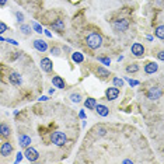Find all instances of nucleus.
<instances>
[{
  "mask_svg": "<svg viewBox=\"0 0 164 164\" xmlns=\"http://www.w3.org/2000/svg\"><path fill=\"white\" fill-rule=\"evenodd\" d=\"M86 44H87V46L90 49H98L102 45V37L100 34H97V32H93V34H90L87 37Z\"/></svg>",
  "mask_w": 164,
  "mask_h": 164,
  "instance_id": "obj_2",
  "label": "nucleus"
},
{
  "mask_svg": "<svg viewBox=\"0 0 164 164\" xmlns=\"http://www.w3.org/2000/svg\"><path fill=\"white\" fill-rule=\"evenodd\" d=\"M94 110L98 112V115H101V116H107L108 114H110V111H108V108L105 107V105H101V104H98V105H96V108Z\"/></svg>",
  "mask_w": 164,
  "mask_h": 164,
  "instance_id": "obj_16",
  "label": "nucleus"
},
{
  "mask_svg": "<svg viewBox=\"0 0 164 164\" xmlns=\"http://www.w3.org/2000/svg\"><path fill=\"white\" fill-rule=\"evenodd\" d=\"M10 135H12V128H10L9 124H6V122H2L0 124V138H10Z\"/></svg>",
  "mask_w": 164,
  "mask_h": 164,
  "instance_id": "obj_6",
  "label": "nucleus"
},
{
  "mask_svg": "<svg viewBox=\"0 0 164 164\" xmlns=\"http://www.w3.org/2000/svg\"><path fill=\"white\" fill-rule=\"evenodd\" d=\"M21 158H23V156H21V153H18V156H17V161H21Z\"/></svg>",
  "mask_w": 164,
  "mask_h": 164,
  "instance_id": "obj_35",
  "label": "nucleus"
},
{
  "mask_svg": "<svg viewBox=\"0 0 164 164\" xmlns=\"http://www.w3.org/2000/svg\"><path fill=\"white\" fill-rule=\"evenodd\" d=\"M70 100L73 102H80V101H82V96H80V94L73 93V94H70Z\"/></svg>",
  "mask_w": 164,
  "mask_h": 164,
  "instance_id": "obj_24",
  "label": "nucleus"
},
{
  "mask_svg": "<svg viewBox=\"0 0 164 164\" xmlns=\"http://www.w3.org/2000/svg\"><path fill=\"white\" fill-rule=\"evenodd\" d=\"M139 70V65L138 63H130V65L126 66V72L128 73H136Z\"/></svg>",
  "mask_w": 164,
  "mask_h": 164,
  "instance_id": "obj_20",
  "label": "nucleus"
},
{
  "mask_svg": "<svg viewBox=\"0 0 164 164\" xmlns=\"http://www.w3.org/2000/svg\"><path fill=\"white\" fill-rule=\"evenodd\" d=\"M13 153V144L10 142H3V143L0 144V154L3 156V157H7Z\"/></svg>",
  "mask_w": 164,
  "mask_h": 164,
  "instance_id": "obj_4",
  "label": "nucleus"
},
{
  "mask_svg": "<svg viewBox=\"0 0 164 164\" xmlns=\"http://www.w3.org/2000/svg\"><path fill=\"white\" fill-rule=\"evenodd\" d=\"M147 97H149L150 100H158L161 97V90L158 87H152L147 91Z\"/></svg>",
  "mask_w": 164,
  "mask_h": 164,
  "instance_id": "obj_11",
  "label": "nucleus"
},
{
  "mask_svg": "<svg viewBox=\"0 0 164 164\" xmlns=\"http://www.w3.org/2000/svg\"><path fill=\"white\" fill-rule=\"evenodd\" d=\"M0 41H6V40H4V38H2V37H0Z\"/></svg>",
  "mask_w": 164,
  "mask_h": 164,
  "instance_id": "obj_37",
  "label": "nucleus"
},
{
  "mask_svg": "<svg viewBox=\"0 0 164 164\" xmlns=\"http://www.w3.org/2000/svg\"><path fill=\"white\" fill-rule=\"evenodd\" d=\"M98 60H100V62H102L104 65H110V63H111V60L108 59V58H98Z\"/></svg>",
  "mask_w": 164,
  "mask_h": 164,
  "instance_id": "obj_30",
  "label": "nucleus"
},
{
  "mask_svg": "<svg viewBox=\"0 0 164 164\" xmlns=\"http://www.w3.org/2000/svg\"><path fill=\"white\" fill-rule=\"evenodd\" d=\"M129 84L130 86H138L139 82H136V80H129Z\"/></svg>",
  "mask_w": 164,
  "mask_h": 164,
  "instance_id": "obj_32",
  "label": "nucleus"
},
{
  "mask_svg": "<svg viewBox=\"0 0 164 164\" xmlns=\"http://www.w3.org/2000/svg\"><path fill=\"white\" fill-rule=\"evenodd\" d=\"M32 27H34V30H35V32H38V34H42V27L40 26V24H37V23H32Z\"/></svg>",
  "mask_w": 164,
  "mask_h": 164,
  "instance_id": "obj_26",
  "label": "nucleus"
},
{
  "mask_svg": "<svg viewBox=\"0 0 164 164\" xmlns=\"http://www.w3.org/2000/svg\"><path fill=\"white\" fill-rule=\"evenodd\" d=\"M51 143L56 147H63L68 143V135L62 130H55L51 133Z\"/></svg>",
  "mask_w": 164,
  "mask_h": 164,
  "instance_id": "obj_1",
  "label": "nucleus"
},
{
  "mask_svg": "<svg viewBox=\"0 0 164 164\" xmlns=\"http://www.w3.org/2000/svg\"><path fill=\"white\" fill-rule=\"evenodd\" d=\"M16 17H17V21H18V23H23V21H24V14H23V13L18 12L17 14H16Z\"/></svg>",
  "mask_w": 164,
  "mask_h": 164,
  "instance_id": "obj_29",
  "label": "nucleus"
},
{
  "mask_svg": "<svg viewBox=\"0 0 164 164\" xmlns=\"http://www.w3.org/2000/svg\"><path fill=\"white\" fill-rule=\"evenodd\" d=\"M26 157H27V160H30V161H37L38 158H40V153L37 152V150L34 149V147H26Z\"/></svg>",
  "mask_w": 164,
  "mask_h": 164,
  "instance_id": "obj_3",
  "label": "nucleus"
},
{
  "mask_svg": "<svg viewBox=\"0 0 164 164\" xmlns=\"http://www.w3.org/2000/svg\"><path fill=\"white\" fill-rule=\"evenodd\" d=\"M52 28L59 31V32H62V30L65 28V21L63 20H55L54 23H52Z\"/></svg>",
  "mask_w": 164,
  "mask_h": 164,
  "instance_id": "obj_17",
  "label": "nucleus"
},
{
  "mask_svg": "<svg viewBox=\"0 0 164 164\" xmlns=\"http://www.w3.org/2000/svg\"><path fill=\"white\" fill-rule=\"evenodd\" d=\"M118 96H119V88H116V87H110L105 91V97L110 101H114L115 98H118Z\"/></svg>",
  "mask_w": 164,
  "mask_h": 164,
  "instance_id": "obj_8",
  "label": "nucleus"
},
{
  "mask_svg": "<svg viewBox=\"0 0 164 164\" xmlns=\"http://www.w3.org/2000/svg\"><path fill=\"white\" fill-rule=\"evenodd\" d=\"M51 54L55 55V56H60V49L59 48H52L51 49Z\"/></svg>",
  "mask_w": 164,
  "mask_h": 164,
  "instance_id": "obj_28",
  "label": "nucleus"
},
{
  "mask_svg": "<svg viewBox=\"0 0 164 164\" xmlns=\"http://www.w3.org/2000/svg\"><path fill=\"white\" fill-rule=\"evenodd\" d=\"M157 56H158V59H160V60H164V52H163V51H160V52H158Z\"/></svg>",
  "mask_w": 164,
  "mask_h": 164,
  "instance_id": "obj_31",
  "label": "nucleus"
},
{
  "mask_svg": "<svg viewBox=\"0 0 164 164\" xmlns=\"http://www.w3.org/2000/svg\"><path fill=\"white\" fill-rule=\"evenodd\" d=\"M132 54L135 55L136 58H142V56H143V54H144L143 45H142V44H139V42L133 44V45H132Z\"/></svg>",
  "mask_w": 164,
  "mask_h": 164,
  "instance_id": "obj_9",
  "label": "nucleus"
},
{
  "mask_svg": "<svg viewBox=\"0 0 164 164\" xmlns=\"http://www.w3.org/2000/svg\"><path fill=\"white\" fill-rule=\"evenodd\" d=\"M6 42H10V44H13V45H17V42H16L14 40H6Z\"/></svg>",
  "mask_w": 164,
  "mask_h": 164,
  "instance_id": "obj_33",
  "label": "nucleus"
},
{
  "mask_svg": "<svg viewBox=\"0 0 164 164\" xmlns=\"http://www.w3.org/2000/svg\"><path fill=\"white\" fill-rule=\"evenodd\" d=\"M7 3V0H0V6H4Z\"/></svg>",
  "mask_w": 164,
  "mask_h": 164,
  "instance_id": "obj_34",
  "label": "nucleus"
},
{
  "mask_svg": "<svg viewBox=\"0 0 164 164\" xmlns=\"http://www.w3.org/2000/svg\"><path fill=\"white\" fill-rule=\"evenodd\" d=\"M157 69H158L157 63L150 62V63H147V65H146V68H144V72H146L147 74H153V73H156V72H157Z\"/></svg>",
  "mask_w": 164,
  "mask_h": 164,
  "instance_id": "obj_14",
  "label": "nucleus"
},
{
  "mask_svg": "<svg viewBox=\"0 0 164 164\" xmlns=\"http://www.w3.org/2000/svg\"><path fill=\"white\" fill-rule=\"evenodd\" d=\"M97 74H100L101 77H104V79H105V77L110 76V72H108L107 69H104V68H98V69H97Z\"/></svg>",
  "mask_w": 164,
  "mask_h": 164,
  "instance_id": "obj_23",
  "label": "nucleus"
},
{
  "mask_svg": "<svg viewBox=\"0 0 164 164\" xmlns=\"http://www.w3.org/2000/svg\"><path fill=\"white\" fill-rule=\"evenodd\" d=\"M20 31L23 32V34H26V35H30V34H31V27L27 26V24H21V26H20Z\"/></svg>",
  "mask_w": 164,
  "mask_h": 164,
  "instance_id": "obj_21",
  "label": "nucleus"
},
{
  "mask_svg": "<svg viewBox=\"0 0 164 164\" xmlns=\"http://www.w3.org/2000/svg\"><path fill=\"white\" fill-rule=\"evenodd\" d=\"M18 142H20V146L21 147H28L30 144L32 143L31 136L26 135V133H21V135H18Z\"/></svg>",
  "mask_w": 164,
  "mask_h": 164,
  "instance_id": "obj_10",
  "label": "nucleus"
},
{
  "mask_svg": "<svg viewBox=\"0 0 164 164\" xmlns=\"http://www.w3.org/2000/svg\"><path fill=\"white\" fill-rule=\"evenodd\" d=\"M9 82H10V84H13V86H21V83H23V76H21L18 72H12V73L9 74Z\"/></svg>",
  "mask_w": 164,
  "mask_h": 164,
  "instance_id": "obj_5",
  "label": "nucleus"
},
{
  "mask_svg": "<svg viewBox=\"0 0 164 164\" xmlns=\"http://www.w3.org/2000/svg\"><path fill=\"white\" fill-rule=\"evenodd\" d=\"M41 68H42L44 72H46V73H49V72H52V62L51 59H48V58H44L42 60H41Z\"/></svg>",
  "mask_w": 164,
  "mask_h": 164,
  "instance_id": "obj_12",
  "label": "nucleus"
},
{
  "mask_svg": "<svg viewBox=\"0 0 164 164\" xmlns=\"http://www.w3.org/2000/svg\"><path fill=\"white\" fill-rule=\"evenodd\" d=\"M114 86H115V87H122V86H124V80L122 79H119V77H114Z\"/></svg>",
  "mask_w": 164,
  "mask_h": 164,
  "instance_id": "obj_25",
  "label": "nucleus"
},
{
  "mask_svg": "<svg viewBox=\"0 0 164 164\" xmlns=\"http://www.w3.org/2000/svg\"><path fill=\"white\" fill-rule=\"evenodd\" d=\"M156 37L160 38V40H164V27L163 26L156 28Z\"/></svg>",
  "mask_w": 164,
  "mask_h": 164,
  "instance_id": "obj_22",
  "label": "nucleus"
},
{
  "mask_svg": "<svg viewBox=\"0 0 164 164\" xmlns=\"http://www.w3.org/2000/svg\"><path fill=\"white\" fill-rule=\"evenodd\" d=\"M6 31H9V27L4 23H0V34H3V32H6Z\"/></svg>",
  "mask_w": 164,
  "mask_h": 164,
  "instance_id": "obj_27",
  "label": "nucleus"
},
{
  "mask_svg": "<svg viewBox=\"0 0 164 164\" xmlns=\"http://www.w3.org/2000/svg\"><path fill=\"white\" fill-rule=\"evenodd\" d=\"M40 100H41V101H46V100H48V97H41Z\"/></svg>",
  "mask_w": 164,
  "mask_h": 164,
  "instance_id": "obj_36",
  "label": "nucleus"
},
{
  "mask_svg": "<svg viewBox=\"0 0 164 164\" xmlns=\"http://www.w3.org/2000/svg\"><path fill=\"white\" fill-rule=\"evenodd\" d=\"M72 59H73V62H76V63H82L83 60H84V58H83V55L80 54V52H74V54L72 55Z\"/></svg>",
  "mask_w": 164,
  "mask_h": 164,
  "instance_id": "obj_19",
  "label": "nucleus"
},
{
  "mask_svg": "<svg viewBox=\"0 0 164 164\" xmlns=\"http://www.w3.org/2000/svg\"><path fill=\"white\" fill-rule=\"evenodd\" d=\"M128 27H129V23H128V20H125V18H122V20H116L115 23H114V30L115 31H126Z\"/></svg>",
  "mask_w": 164,
  "mask_h": 164,
  "instance_id": "obj_7",
  "label": "nucleus"
},
{
  "mask_svg": "<svg viewBox=\"0 0 164 164\" xmlns=\"http://www.w3.org/2000/svg\"><path fill=\"white\" fill-rule=\"evenodd\" d=\"M84 105H86V108H87V110H94V108H96V105H97L96 98H87L84 101Z\"/></svg>",
  "mask_w": 164,
  "mask_h": 164,
  "instance_id": "obj_18",
  "label": "nucleus"
},
{
  "mask_svg": "<svg viewBox=\"0 0 164 164\" xmlns=\"http://www.w3.org/2000/svg\"><path fill=\"white\" fill-rule=\"evenodd\" d=\"M34 46H35V49L40 51V52H45L46 49H48V44H46L45 41H42V40H35L34 41Z\"/></svg>",
  "mask_w": 164,
  "mask_h": 164,
  "instance_id": "obj_13",
  "label": "nucleus"
},
{
  "mask_svg": "<svg viewBox=\"0 0 164 164\" xmlns=\"http://www.w3.org/2000/svg\"><path fill=\"white\" fill-rule=\"evenodd\" d=\"M52 83H54V86H55V87H58V88H65L66 87L65 80H63L60 76H54V79H52Z\"/></svg>",
  "mask_w": 164,
  "mask_h": 164,
  "instance_id": "obj_15",
  "label": "nucleus"
}]
</instances>
